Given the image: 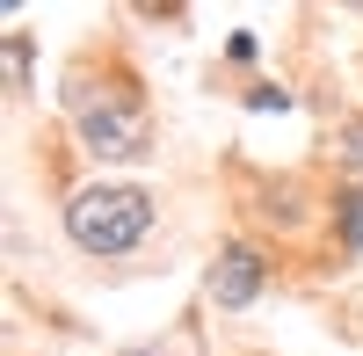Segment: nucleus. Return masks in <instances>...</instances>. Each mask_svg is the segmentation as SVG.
<instances>
[{
  "label": "nucleus",
  "mask_w": 363,
  "mask_h": 356,
  "mask_svg": "<svg viewBox=\"0 0 363 356\" xmlns=\"http://www.w3.org/2000/svg\"><path fill=\"white\" fill-rule=\"evenodd\" d=\"M124 356H167V349H124Z\"/></svg>",
  "instance_id": "7"
},
{
  "label": "nucleus",
  "mask_w": 363,
  "mask_h": 356,
  "mask_svg": "<svg viewBox=\"0 0 363 356\" xmlns=\"http://www.w3.org/2000/svg\"><path fill=\"white\" fill-rule=\"evenodd\" d=\"M145 226H153V196L131 189V182H95L66 204V233L87 255H124L145 240Z\"/></svg>",
  "instance_id": "1"
},
{
  "label": "nucleus",
  "mask_w": 363,
  "mask_h": 356,
  "mask_svg": "<svg viewBox=\"0 0 363 356\" xmlns=\"http://www.w3.org/2000/svg\"><path fill=\"white\" fill-rule=\"evenodd\" d=\"M335 218H342V240L363 247V189H342V211H335Z\"/></svg>",
  "instance_id": "4"
},
{
  "label": "nucleus",
  "mask_w": 363,
  "mask_h": 356,
  "mask_svg": "<svg viewBox=\"0 0 363 356\" xmlns=\"http://www.w3.org/2000/svg\"><path fill=\"white\" fill-rule=\"evenodd\" d=\"M255 291H262V255L255 247H225L218 269H211V299L218 306H255Z\"/></svg>",
  "instance_id": "3"
},
{
  "label": "nucleus",
  "mask_w": 363,
  "mask_h": 356,
  "mask_svg": "<svg viewBox=\"0 0 363 356\" xmlns=\"http://www.w3.org/2000/svg\"><path fill=\"white\" fill-rule=\"evenodd\" d=\"M80 138H87V153H102V160H124V153H145V109L138 102H95V95H80Z\"/></svg>",
  "instance_id": "2"
},
{
  "label": "nucleus",
  "mask_w": 363,
  "mask_h": 356,
  "mask_svg": "<svg viewBox=\"0 0 363 356\" xmlns=\"http://www.w3.org/2000/svg\"><path fill=\"white\" fill-rule=\"evenodd\" d=\"M342 145H349V160L363 167V124H349V131H342Z\"/></svg>",
  "instance_id": "6"
},
{
  "label": "nucleus",
  "mask_w": 363,
  "mask_h": 356,
  "mask_svg": "<svg viewBox=\"0 0 363 356\" xmlns=\"http://www.w3.org/2000/svg\"><path fill=\"white\" fill-rule=\"evenodd\" d=\"M8 80H15V87L29 80V37H22V29L8 37Z\"/></svg>",
  "instance_id": "5"
}]
</instances>
